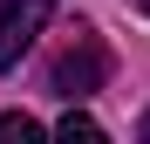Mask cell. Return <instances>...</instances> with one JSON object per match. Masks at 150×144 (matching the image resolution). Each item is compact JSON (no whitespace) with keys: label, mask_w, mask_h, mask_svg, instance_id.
Returning <instances> with one entry per match:
<instances>
[{"label":"cell","mask_w":150,"mask_h":144,"mask_svg":"<svg viewBox=\"0 0 150 144\" xmlns=\"http://www.w3.org/2000/svg\"><path fill=\"white\" fill-rule=\"evenodd\" d=\"M109 82V48L96 34H75V48H62L55 69H48V89L62 96V103H82V96H96Z\"/></svg>","instance_id":"cell-1"},{"label":"cell","mask_w":150,"mask_h":144,"mask_svg":"<svg viewBox=\"0 0 150 144\" xmlns=\"http://www.w3.org/2000/svg\"><path fill=\"white\" fill-rule=\"evenodd\" d=\"M48 14H55V0H0V69H14L34 48V34L48 28Z\"/></svg>","instance_id":"cell-2"},{"label":"cell","mask_w":150,"mask_h":144,"mask_svg":"<svg viewBox=\"0 0 150 144\" xmlns=\"http://www.w3.org/2000/svg\"><path fill=\"white\" fill-rule=\"evenodd\" d=\"M55 137H68V144H103V124H96L82 103H68V117L55 124Z\"/></svg>","instance_id":"cell-3"},{"label":"cell","mask_w":150,"mask_h":144,"mask_svg":"<svg viewBox=\"0 0 150 144\" xmlns=\"http://www.w3.org/2000/svg\"><path fill=\"white\" fill-rule=\"evenodd\" d=\"M28 137H41V124L28 110H7V117H0V144H28Z\"/></svg>","instance_id":"cell-4"},{"label":"cell","mask_w":150,"mask_h":144,"mask_svg":"<svg viewBox=\"0 0 150 144\" xmlns=\"http://www.w3.org/2000/svg\"><path fill=\"white\" fill-rule=\"evenodd\" d=\"M143 144H150V110H143Z\"/></svg>","instance_id":"cell-5"},{"label":"cell","mask_w":150,"mask_h":144,"mask_svg":"<svg viewBox=\"0 0 150 144\" xmlns=\"http://www.w3.org/2000/svg\"><path fill=\"white\" fill-rule=\"evenodd\" d=\"M137 7H143V14H150V0H137Z\"/></svg>","instance_id":"cell-6"}]
</instances>
